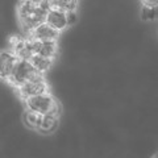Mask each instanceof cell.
Returning a JSON list of instances; mask_svg holds the SVG:
<instances>
[{"label":"cell","mask_w":158,"mask_h":158,"mask_svg":"<svg viewBox=\"0 0 158 158\" xmlns=\"http://www.w3.org/2000/svg\"><path fill=\"white\" fill-rule=\"evenodd\" d=\"M46 12V9H44L40 4H33L25 2V0L20 2L17 7V17L20 25L27 36L40 24L45 23Z\"/></svg>","instance_id":"1"},{"label":"cell","mask_w":158,"mask_h":158,"mask_svg":"<svg viewBox=\"0 0 158 158\" xmlns=\"http://www.w3.org/2000/svg\"><path fill=\"white\" fill-rule=\"evenodd\" d=\"M37 74H38V71H36V69L32 66V63L29 61L19 59L16 62V65L13 66L12 71L7 79V82L13 88H17L20 86H23L24 83H27L29 79H32L34 75H37Z\"/></svg>","instance_id":"2"},{"label":"cell","mask_w":158,"mask_h":158,"mask_svg":"<svg viewBox=\"0 0 158 158\" xmlns=\"http://www.w3.org/2000/svg\"><path fill=\"white\" fill-rule=\"evenodd\" d=\"M19 92V96L23 99H27L29 96H34V95H40V94H46L50 92L48 82L45 81L44 74H37L34 75L32 79H29L27 83H24L23 86H20L16 88Z\"/></svg>","instance_id":"3"},{"label":"cell","mask_w":158,"mask_h":158,"mask_svg":"<svg viewBox=\"0 0 158 158\" xmlns=\"http://www.w3.org/2000/svg\"><path fill=\"white\" fill-rule=\"evenodd\" d=\"M56 103H57V100L54 99V96L50 92L40 94V95H34V96H29L27 99H24L25 110L41 113V115L48 113L54 106H56Z\"/></svg>","instance_id":"4"},{"label":"cell","mask_w":158,"mask_h":158,"mask_svg":"<svg viewBox=\"0 0 158 158\" xmlns=\"http://www.w3.org/2000/svg\"><path fill=\"white\" fill-rule=\"evenodd\" d=\"M9 50L13 52L15 56L19 59H25V61H29V58L33 56L31 41H29L28 37H11V40H9Z\"/></svg>","instance_id":"5"},{"label":"cell","mask_w":158,"mask_h":158,"mask_svg":"<svg viewBox=\"0 0 158 158\" xmlns=\"http://www.w3.org/2000/svg\"><path fill=\"white\" fill-rule=\"evenodd\" d=\"M31 41V48L33 54H38V56L46 57L54 59L58 53V41H37V40H32Z\"/></svg>","instance_id":"6"},{"label":"cell","mask_w":158,"mask_h":158,"mask_svg":"<svg viewBox=\"0 0 158 158\" xmlns=\"http://www.w3.org/2000/svg\"><path fill=\"white\" fill-rule=\"evenodd\" d=\"M27 37L32 40H37V41H58L59 32L53 29L50 25H48L46 23H42L34 28Z\"/></svg>","instance_id":"7"},{"label":"cell","mask_w":158,"mask_h":158,"mask_svg":"<svg viewBox=\"0 0 158 158\" xmlns=\"http://www.w3.org/2000/svg\"><path fill=\"white\" fill-rule=\"evenodd\" d=\"M45 23L48 25H50L53 29H56L57 32H63L67 28V21H66V12L61 11L57 8H52L46 12Z\"/></svg>","instance_id":"8"},{"label":"cell","mask_w":158,"mask_h":158,"mask_svg":"<svg viewBox=\"0 0 158 158\" xmlns=\"http://www.w3.org/2000/svg\"><path fill=\"white\" fill-rule=\"evenodd\" d=\"M19 58L15 56V53L8 50H0V79L7 81L11 74L13 66L16 65Z\"/></svg>","instance_id":"9"},{"label":"cell","mask_w":158,"mask_h":158,"mask_svg":"<svg viewBox=\"0 0 158 158\" xmlns=\"http://www.w3.org/2000/svg\"><path fill=\"white\" fill-rule=\"evenodd\" d=\"M59 124V116H54L50 115V113H45L42 115V120H41V125L38 128V132L41 133H53L54 131L58 128Z\"/></svg>","instance_id":"10"},{"label":"cell","mask_w":158,"mask_h":158,"mask_svg":"<svg viewBox=\"0 0 158 158\" xmlns=\"http://www.w3.org/2000/svg\"><path fill=\"white\" fill-rule=\"evenodd\" d=\"M53 61H54V59L42 57V56H38V54H33V56L29 58V62L32 63V66L36 69V71L41 73V74H45L49 70V69L52 67Z\"/></svg>","instance_id":"11"},{"label":"cell","mask_w":158,"mask_h":158,"mask_svg":"<svg viewBox=\"0 0 158 158\" xmlns=\"http://www.w3.org/2000/svg\"><path fill=\"white\" fill-rule=\"evenodd\" d=\"M23 120H24V124H25L29 129L38 131L40 125H41L42 115H41V113L25 110V112H24V116H23Z\"/></svg>","instance_id":"12"},{"label":"cell","mask_w":158,"mask_h":158,"mask_svg":"<svg viewBox=\"0 0 158 158\" xmlns=\"http://www.w3.org/2000/svg\"><path fill=\"white\" fill-rule=\"evenodd\" d=\"M49 4H50V9L57 8L63 12L77 11L78 8V0H53V2H49Z\"/></svg>","instance_id":"13"},{"label":"cell","mask_w":158,"mask_h":158,"mask_svg":"<svg viewBox=\"0 0 158 158\" xmlns=\"http://www.w3.org/2000/svg\"><path fill=\"white\" fill-rule=\"evenodd\" d=\"M157 16V9L156 7H149V6H142L141 9V17L144 20H153Z\"/></svg>","instance_id":"14"},{"label":"cell","mask_w":158,"mask_h":158,"mask_svg":"<svg viewBox=\"0 0 158 158\" xmlns=\"http://www.w3.org/2000/svg\"><path fill=\"white\" fill-rule=\"evenodd\" d=\"M66 21H67V27L74 25V24L78 21L77 11H69V12H66Z\"/></svg>","instance_id":"15"},{"label":"cell","mask_w":158,"mask_h":158,"mask_svg":"<svg viewBox=\"0 0 158 158\" xmlns=\"http://www.w3.org/2000/svg\"><path fill=\"white\" fill-rule=\"evenodd\" d=\"M144 6H149V7H156L157 6V0H142Z\"/></svg>","instance_id":"16"},{"label":"cell","mask_w":158,"mask_h":158,"mask_svg":"<svg viewBox=\"0 0 158 158\" xmlns=\"http://www.w3.org/2000/svg\"><path fill=\"white\" fill-rule=\"evenodd\" d=\"M25 2H29V3H33V4H40L42 0H25Z\"/></svg>","instance_id":"17"},{"label":"cell","mask_w":158,"mask_h":158,"mask_svg":"<svg viewBox=\"0 0 158 158\" xmlns=\"http://www.w3.org/2000/svg\"><path fill=\"white\" fill-rule=\"evenodd\" d=\"M152 158H158V156H157V154H154V156H153Z\"/></svg>","instance_id":"18"}]
</instances>
